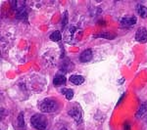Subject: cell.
Listing matches in <instances>:
<instances>
[{"instance_id":"1","label":"cell","mask_w":147,"mask_h":130,"mask_svg":"<svg viewBox=\"0 0 147 130\" xmlns=\"http://www.w3.org/2000/svg\"><path fill=\"white\" fill-rule=\"evenodd\" d=\"M30 123L32 127L37 130H45L47 127V119L44 115L35 113L30 117Z\"/></svg>"},{"instance_id":"2","label":"cell","mask_w":147,"mask_h":130,"mask_svg":"<svg viewBox=\"0 0 147 130\" xmlns=\"http://www.w3.org/2000/svg\"><path fill=\"white\" fill-rule=\"evenodd\" d=\"M57 103L53 99H50V98H46L40 103L39 105V109L42 113H53L55 112L57 110Z\"/></svg>"},{"instance_id":"3","label":"cell","mask_w":147,"mask_h":130,"mask_svg":"<svg viewBox=\"0 0 147 130\" xmlns=\"http://www.w3.org/2000/svg\"><path fill=\"white\" fill-rule=\"evenodd\" d=\"M136 40L139 43H146L147 42V29L146 27H140L136 32Z\"/></svg>"},{"instance_id":"4","label":"cell","mask_w":147,"mask_h":130,"mask_svg":"<svg viewBox=\"0 0 147 130\" xmlns=\"http://www.w3.org/2000/svg\"><path fill=\"white\" fill-rule=\"evenodd\" d=\"M69 115L73 117L78 123H80L82 119V111H80V108L77 109V108H72L70 111H69Z\"/></svg>"},{"instance_id":"5","label":"cell","mask_w":147,"mask_h":130,"mask_svg":"<svg viewBox=\"0 0 147 130\" xmlns=\"http://www.w3.org/2000/svg\"><path fill=\"white\" fill-rule=\"evenodd\" d=\"M136 23V17H125L121 20V25L124 27H132Z\"/></svg>"},{"instance_id":"6","label":"cell","mask_w":147,"mask_h":130,"mask_svg":"<svg viewBox=\"0 0 147 130\" xmlns=\"http://www.w3.org/2000/svg\"><path fill=\"white\" fill-rule=\"evenodd\" d=\"M92 59V50L91 49H86L80 54V61L82 63H87Z\"/></svg>"},{"instance_id":"7","label":"cell","mask_w":147,"mask_h":130,"mask_svg":"<svg viewBox=\"0 0 147 130\" xmlns=\"http://www.w3.org/2000/svg\"><path fill=\"white\" fill-rule=\"evenodd\" d=\"M66 81H67V78H66L65 75H63V74H57L53 78V84L56 85V86L64 85L66 83Z\"/></svg>"},{"instance_id":"8","label":"cell","mask_w":147,"mask_h":130,"mask_svg":"<svg viewBox=\"0 0 147 130\" xmlns=\"http://www.w3.org/2000/svg\"><path fill=\"white\" fill-rule=\"evenodd\" d=\"M70 81L75 85H80L84 82V77L79 74H74L70 76Z\"/></svg>"},{"instance_id":"9","label":"cell","mask_w":147,"mask_h":130,"mask_svg":"<svg viewBox=\"0 0 147 130\" xmlns=\"http://www.w3.org/2000/svg\"><path fill=\"white\" fill-rule=\"evenodd\" d=\"M94 37H96V38H105L108 40H113L116 37V34H112V32H109V31H104V32H101V34H95Z\"/></svg>"},{"instance_id":"10","label":"cell","mask_w":147,"mask_h":130,"mask_svg":"<svg viewBox=\"0 0 147 130\" xmlns=\"http://www.w3.org/2000/svg\"><path fill=\"white\" fill-rule=\"evenodd\" d=\"M136 12L138 13V15L140 16L141 18L147 17V8L145 6L141 5V4H138V5L136 6Z\"/></svg>"},{"instance_id":"11","label":"cell","mask_w":147,"mask_h":130,"mask_svg":"<svg viewBox=\"0 0 147 130\" xmlns=\"http://www.w3.org/2000/svg\"><path fill=\"white\" fill-rule=\"evenodd\" d=\"M146 112H147V101L146 102H144L140 107H139L138 111H137L136 113V117L138 119V117H140L141 115H143Z\"/></svg>"},{"instance_id":"12","label":"cell","mask_w":147,"mask_h":130,"mask_svg":"<svg viewBox=\"0 0 147 130\" xmlns=\"http://www.w3.org/2000/svg\"><path fill=\"white\" fill-rule=\"evenodd\" d=\"M49 38H50L52 41H54V42H58V41H60V40L62 39V34H61V32L59 31V30H55V31H53L50 34Z\"/></svg>"},{"instance_id":"13","label":"cell","mask_w":147,"mask_h":130,"mask_svg":"<svg viewBox=\"0 0 147 130\" xmlns=\"http://www.w3.org/2000/svg\"><path fill=\"white\" fill-rule=\"evenodd\" d=\"M61 92L65 95L66 99L67 100H72L73 97H74V91L72 90V89H68V88H65V89H62L61 90Z\"/></svg>"},{"instance_id":"14","label":"cell","mask_w":147,"mask_h":130,"mask_svg":"<svg viewBox=\"0 0 147 130\" xmlns=\"http://www.w3.org/2000/svg\"><path fill=\"white\" fill-rule=\"evenodd\" d=\"M18 127L21 129H25V119H24V113H21L18 115Z\"/></svg>"},{"instance_id":"15","label":"cell","mask_w":147,"mask_h":130,"mask_svg":"<svg viewBox=\"0 0 147 130\" xmlns=\"http://www.w3.org/2000/svg\"><path fill=\"white\" fill-rule=\"evenodd\" d=\"M67 23H68V12L65 11V13H64V16H63V20H62V27H65Z\"/></svg>"},{"instance_id":"16","label":"cell","mask_w":147,"mask_h":130,"mask_svg":"<svg viewBox=\"0 0 147 130\" xmlns=\"http://www.w3.org/2000/svg\"><path fill=\"white\" fill-rule=\"evenodd\" d=\"M124 130H130V123L129 121H125L124 123Z\"/></svg>"},{"instance_id":"17","label":"cell","mask_w":147,"mask_h":130,"mask_svg":"<svg viewBox=\"0 0 147 130\" xmlns=\"http://www.w3.org/2000/svg\"><path fill=\"white\" fill-rule=\"evenodd\" d=\"M61 130H67V129H66V128H62V129H61Z\"/></svg>"}]
</instances>
